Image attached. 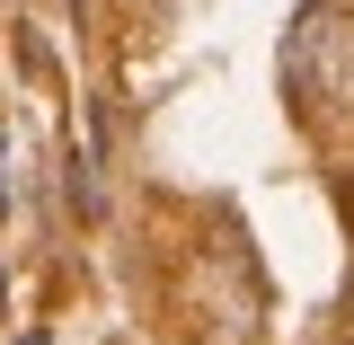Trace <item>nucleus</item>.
I'll return each instance as SVG.
<instances>
[{"label":"nucleus","mask_w":354,"mask_h":345,"mask_svg":"<svg viewBox=\"0 0 354 345\" xmlns=\"http://www.w3.org/2000/svg\"><path fill=\"white\" fill-rule=\"evenodd\" d=\"M18 345H44V337H18Z\"/></svg>","instance_id":"f257e3e1"}]
</instances>
